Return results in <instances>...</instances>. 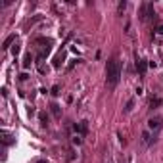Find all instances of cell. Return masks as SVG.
<instances>
[{
	"mask_svg": "<svg viewBox=\"0 0 163 163\" xmlns=\"http://www.w3.org/2000/svg\"><path fill=\"white\" fill-rule=\"evenodd\" d=\"M119 79H121V61L117 58H111L108 61V65H106V81L113 88V87H117Z\"/></svg>",
	"mask_w": 163,
	"mask_h": 163,
	"instance_id": "obj_1",
	"label": "cell"
},
{
	"mask_svg": "<svg viewBox=\"0 0 163 163\" xmlns=\"http://www.w3.org/2000/svg\"><path fill=\"white\" fill-rule=\"evenodd\" d=\"M52 94H60V87H54L52 88Z\"/></svg>",
	"mask_w": 163,
	"mask_h": 163,
	"instance_id": "obj_15",
	"label": "cell"
},
{
	"mask_svg": "<svg viewBox=\"0 0 163 163\" xmlns=\"http://www.w3.org/2000/svg\"><path fill=\"white\" fill-rule=\"evenodd\" d=\"M148 127H150L152 131H159V127H161V119H159V117L150 119V121H148Z\"/></svg>",
	"mask_w": 163,
	"mask_h": 163,
	"instance_id": "obj_4",
	"label": "cell"
},
{
	"mask_svg": "<svg viewBox=\"0 0 163 163\" xmlns=\"http://www.w3.org/2000/svg\"><path fill=\"white\" fill-rule=\"evenodd\" d=\"M50 108H52V113H54V117H56V119H60V117H61V111H60V106H58V104H52V106H50Z\"/></svg>",
	"mask_w": 163,
	"mask_h": 163,
	"instance_id": "obj_6",
	"label": "cell"
},
{
	"mask_svg": "<svg viewBox=\"0 0 163 163\" xmlns=\"http://www.w3.org/2000/svg\"><path fill=\"white\" fill-rule=\"evenodd\" d=\"M81 142H83L81 134H77V136H73V144H81Z\"/></svg>",
	"mask_w": 163,
	"mask_h": 163,
	"instance_id": "obj_13",
	"label": "cell"
},
{
	"mask_svg": "<svg viewBox=\"0 0 163 163\" xmlns=\"http://www.w3.org/2000/svg\"><path fill=\"white\" fill-rule=\"evenodd\" d=\"M150 16H154V6L150 2H144L140 8V19H148Z\"/></svg>",
	"mask_w": 163,
	"mask_h": 163,
	"instance_id": "obj_2",
	"label": "cell"
},
{
	"mask_svg": "<svg viewBox=\"0 0 163 163\" xmlns=\"http://www.w3.org/2000/svg\"><path fill=\"white\" fill-rule=\"evenodd\" d=\"M12 52H13V56H17V54H19V46H13Z\"/></svg>",
	"mask_w": 163,
	"mask_h": 163,
	"instance_id": "obj_14",
	"label": "cell"
},
{
	"mask_svg": "<svg viewBox=\"0 0 163 163\" xmlns=\"http://www.w3.org/2000/svg\"><path fill=\"white\" fill-rule=\"evenodd\" d=\"M132 106H134V100H129V102H127V106H125V111L129 113V111L132 109Z\"/></svg>",
	"mask_w": 163,
	"mask_h": 163,
	"instance_id": "obj_11",
	"label": "cell"
},
{
	"mask_svg": "<svg viewBox=\"0 0 163 163\" xmlns=\"http://www.w3.org/2000/svg\"><path fill=\"white\" fill-rule=\"evenodd\" d=\"M39 163H48V161H44V159H39Z\"/></svg>",
	"mask_w": 163,
	"mask_h": 163,
	"instance_id": "obj_17",
	"label": "cell"
},
{
	"mask_svg": "<svg viewBox=\"0 0 163 163\" xmlns=\"http://www.w3.org/2000/svg\"><path fill=\"white\" fill-rule=\"evenodd\" d=\"M75 131L79 132V134H87V131H88V125H87V121L77 123V125H75Z\"/></svg>",
	"mask_w": 163,
	"mask_h": 163,
	"instance_id": "obj_5",
	"label": "cell"
},
{
	"mask_svg": "<svg viewBox=\"0 0 163 163\" xmlns=\"http://www.w3.org/2000/svg\"><path fill=\"white\" fill-rule=\"evenodd\" d=\"M39 117H40V123H42V125L48 123V115H46V113H39Z\"/></svg>",
	"mask_w": 163,
	"mask_h": 163,
	"instance_id": "obj_9",
	"label": "cell"
},
{
	"mask_svg": "<svg viewBox=\"0 0 163 163\" xmlns=\"http://www.w3.org/2000/svg\"><path fill=\"white\" fill-rule=\"evenodd\" d=\"M157 33H159V35H163V25H159V27H157Z\"/></svg>",
	"mask_w": 163,
	"mask_h": 163,
	"instance_id": "obj_16",
	"label": "cell"
},
{
	"mask_svg": "<svg viewBox=\"0 0 163 163\" xmlns=\"http://www.w3.org/2000/svg\"><path fill=\"white\" fill-rule=\"evenodd\" d=\"M13 40H16V35H12V37H8V39H6V40H4V46H2V48H8V46L12 44Z\"/></svg>",
	"mask_w": 163,
	"mask_h": 163,
	"instance_id": "obj_8",
	"label": "cell"
},
{
	"mask_svg": "<svg viewBox=\"0 0 163 163\" xmlns=\"http://www.w3.org/2000/svg\"><path fill=\"white\" fill-rule=\"evenodd\" d=\"M31 65V54H27L25 56V61H23V67H29Z\"/></svg>",
	"mask_w": 163,
	"mask_h": 163,
	"instance_id": "obj_12",
	"label": "cell"
},
{
	"mask_svg": "<svg viewBox=\"0 0 163 163\" xmlns=\"http://www.w3.org/2000/svg\"><path fill=\"white\" fill-rule=\"evenodd\" d=\"M159 106H161V100H159L157 96H155V98H152V100H150V109H155V108H159Z\"/></svg>",
	"mask_w": 163,
	"mask_h": 163,
	"instance_id": "obj_7",
	"label": "cell"
},
{
	"mask_svg": "<svg viewBox=\"0 0 163 163\" xmlns=\"http://www.w3.org/2000/svg\"><path fill=\"white\" fill-rule=\"evenodd\" d=\"M136 69H138L140 75H146V71H148V61L146 60H138L136 61Z\"/></svg>",
	"mask_w": 163,
	"mask_h": 163,
	"instance_id": "obj_3",
	"label": "cell"
},
{
	"mask_svg": "<svg viewBox=\"0 0 163 163\" xmlns=\"http://www.w3.org/2000/svg\"><path fill=\"white\" fill-rule=\"evenodd\" d=\"M127 8V2H125V0H123V2H119V6H117V12L119 13H123V10Z\"/></svg>",
	"mask_w": 163,
	"mask_h": 163,
	"instance_id": "obj_10",
	"label": "cell"
}]
</instances>
